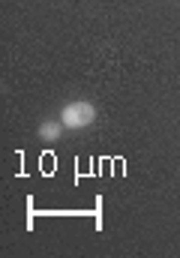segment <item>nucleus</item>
<instances>
[{
	"instance_id": "f257e3e1",
	"label": "nucleus",
	"mask_w": 180,
	"mask_h": 258,
	"mask_svg": "<svg viewBox=\"0 0 180 258\" xmlns=\"http://www.w3.org/2000/svg\"><path fill=\"white\" fill-rule=\"evenodd\" d=\"M96 120V105L87 102V99H75V102H66L63 111H60V123L66 129H87Z\"/></svg>"
},
{
	"instance_id": "f03ea898",
	"label": "nucleus",
	"mask_w": 180,
	"mask_h": 258,
	"mask_svg": "<svg viewBox=\"0 0 180 258\" xmlns=\"http://www.w3.org/2000/svg\"><path fill=\"white\" fill-rule=\"evenodd\" d=\"M63 129L66 126H63L60 120H45V123H39V138H42V141H57Z\"/></svg>"
}]
</instances>
